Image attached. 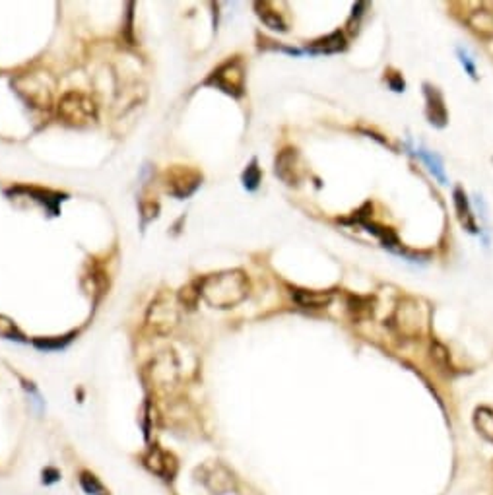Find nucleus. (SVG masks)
Masks as SVG:
<instances>
[{
	"label": "nucleus",
	"instance_id": "obj_1",
	"mask_svg": "<svg viewBox=\"0 0 493 495\" xmlns=\"http://www.w3.org/2000/svg\"><path fill=\"white\" fill-rule=\"evenodd\" d=\"M200 295L216 309H231L246 300L251 284L243 270H224L198 280Z\"/></svg>",
	"mask_w": 493,
	"mask_h": 495
},
{
	"label": "nucleus",
	"instance_id": "obj_2",
	"mask_svg": "<svg viewBox=\"0 0 493 495\" xmlns=\"http://www.w3.org/2000/svg\"><path fill=\"white\" fill-rule=\"evenodd\" d=\"M12 88L20 95L21 99L35 109H51L52 107V90L55 84L45 72H28L18 74L12 80Z\"/></svg>",
	"mask_w": 493,
	"mask_h": 495
},
{
	"label": "nucleus",
	"instance_id": "obj_3",
	"mask_svg": "<svg viewBox=\"0 0 493 495\" xmlns=\"http://www.w3.org/2000/svg\"><path fill=\"white\" fill-rule=\"evenodd\" d=\"M59 119L72 126H84L97 119V105L82 92H66L57 105Z\"/></svg>",
	"mask_w": 493,
	"mask_h": 495
},
{
	"label": "nucleus",
	"instance_id": "obj_4",
	"mask_svg": "<svg viewBox=\"0 0 493 495\" xmlns=\"http://www.w3.org/2000/svg\"><path fill=\"white\" fill-rule=\"evenodd\" d=\"M206 84L214 86L231 97H239L245 92V64L239 57H233L224 64H220L216 70L210 74Z\"/></svg>",
	"mask_w": 493,
	"mask_h": 495
},
{
	"label": "nucleus",
	"instance_id": "obj_5",
	"mask_svg": "<svg viewBox=\"0 0 493 495\" xmlns=\"http://www.w3.org/2000/svg\"><path fill=\"white\" fill-rule=\"evenodd\" d=\"M202 183V175L193 167L175 165L165 171V188L175 198H186Z\"/></svg>",
	"mask_w": 493,
	"mask_h": 495
},
{
	"label": "nucleus",
	"instance_id": "obj_6",
	"mask_svg": "<svg viewBox=\"0 0 493 495\" xmlns=\"http://www.w3.org/2000/svg\"><path fill=\"white\" fill-rule=\"evenodd\" d=\"M179 320V309H177V301L169 293H160L150 309H148V322L150 327H154L157 332H169L173 329L175 322Z\"/></svg>",
	"mask_w": 493,
	"mask_h": 495
},
{
	"label": "nucleus",
	"instance_id": "obj_7",
	"mask_svg": "<svg viewBox=\"0 0 493 495\" xmlns=\"http://www.w3.org/2000/svg\"><path fill=\"white\" fill-rule=\"evenodd\" d=\"M274 171L276 175L286 183V185H299L305 175H307V169H305V164L301 159V154H299L296 148H284L280 154L276 155V162H274Z\"/></svg>",
	"mask_w": 493,
	"mask_h": 495
},
{
	"label": "nucleus",
	"instance_id": "obj_8",
	"mask_svg": "<svg viewBox=\"0 0 493 495\" xmlns=\"http://www.w3.org/2000/svg\"><path fill=\"white\" fill-rule=\"evenodd\" d=\"M421 309L416 301L404 300L400 301V305L396 307L394 315H392L391 324L394 329H398L400 334L404 336H412V334H418L421 329Z\"/></svg>",
	"mask_w": 493,
	"mask_h": 495
},
{
	"label": "nucleus",
	"instance_id": "obj_9",
	"mask_svg": "<svg viewBox=\"0 0 493 495\" xmlns=\"http://www.w3.org/2000/svg\"><path fill=\"white\" fill-rule=\"evenodd\" d=\"M146 466L154 472V474L162 476L165 480H171L177 472V463L171 454H167L162 449H150V453L146 456Z\"/></svg>",
	"mask_w": 493,
	"mask_h": 495
},
{
	"label": "nucleus",
	"instance_id": "obj_10",
	"mask_svg": "<svg viewBox=\"0 0 493 495\" xmlns=\"http://www.w3.org/2000/svg\"><path fill=\"white\" fill-rule=\"evenodd\" d=\"M464 21L483 37L493 35V12L487 10L483 4H472V10L464 14Z\"/></svg>",
	"mask_w": 493,
	"mask_h": 495
},
{
	"label": "nucleus",
	"instance_id": "obj_11",
	"mask_svg": "<svg viewBox=\"0 0 493 495\" xmlns=\"http://www.w3.org/2000/svg\"><path fill=\"white\" fill-rule=\"evenodd\" d=\"M425 88V101H427V119L429 123L435 124V126H445L447 124V107H445V101H443V95L439 93L437 88H432V86H423Z\"/></svg>",
	"mask_w": 493,
	"mask_h": 495
},
{
	"label": "nucleus",
	"instance_id": "obj_12",
	"mask_svg": "<svg viewBox=\"0 0 493 495\" xmlns=\"http://www.w3.org/2000/svg\"><path fill=\"white\" fill-rule=\"evenodd\" d=\"M291 298L298 301L301 307L307 309H322L332 301V291H313V289H291Z\"/></svg>",
	"mask_w": 493,
	"mask_h": 495
},
{
	"label": "nucleus",
	"instance_id": "obj_13",
	"mask_svg": "<svg viewBox=\"0 0 493 495\" xmlns=\"http://www.w3.org/2000/svg\"><path fill=\"white\" fill-rule=\"evenodd\" d=\"M16 193H28L33 200H37L39 204H43V206L47 208L52 216H59V204L64 200V195L51 193V191H43V188H28V186H20V188H16Z\"/></svg>",
	"mask_w": 493,
	"mask_h": 495
},
{
	"label": "nucleus",
	"instance_id": "obj_14",
	"mask_svg": "<svg viewBox=\"0 0 493 495\" xmlns=\"http://www.w3.org/2000/svg\"><path fill=\"white\" fill-rule=\"evenodd\" d=\"M454 208H456V216H458L461 226H463L466 231L476 233L478 227H476V220H474L472 208H470V202H468V198H466V195H464L461 188L454 191Z\"/></svg>",
	"mask_w": 493,
	"mask_h": 495
},
{
	"label": "nucleus",
	"instance_id": "obj_15",
	"mask_svg": "<svg viewBox=\"0 0 493 495\" xmlns=\"http://www.w3.org/2000/svg\"><path fill=\"white\" fill-rule=\"evenodd\" d=\"M474 427L478 429V434L482 435L483 439L493 443V408L490 406L478 408L474 412Z\"/></svg>",
	"mask_w": 493,
	"mask_h": 495
},
{
	"label": "nucleus",
	"instance_id": "obj_16",
	"mask_svg": "<svg viewBox=\"0 0 493 495\" xmlns=\"http://www.w3.org/2000/svg\"><path fill=\"white\" fill-rule=\"evenodd\" d=\"M346 47V39H344V33L334 31L327 37H322L319 41L311 43V51L313 52H338Z\"/></svg>",
	"mask_w": 493,
	"mask_h": 495
},
{
	"label": "nucleus",
	"instance_id": "obj_17",
	"mask_svg": "<svg viewBox=\"0 0 493 495\" xmlns=\"http://www.w3.org/2000/svg\"><path fill=\"white\" fill-rule=\"evenodd\" d=\"M257 10H258V18L264 21L270 30L286 31V21H284V18H282V16H280V14H278V12L272 8V4H270V2H262V4L258 2Z\"/></svg>",
	"mask_w": 493,
	"mask_h": 495
},
{
	"label": "nucleus",
	"instance_id": "obj_18",
	"mask_svg": "<svg viewBox=\"0 0 493 495\" xmlns=\"http://www.w3.org/2000/svg\"><path fill=\"white\" fill-rule=\"evenodd\" d=\"M78 480H80V487H82L86 495H111L109 494V489L103 485L102 480L95 474H92V472H86V470H84Z\"/></svg>",
	"mask_w": 493,
	"mask_h": 495
},
{
	"label": "nucleus",
	"instance_id": "obj_19",
	"mask_svg": "<svg viewBox=\"0 0 493 495\" xmlns=\"http://www.w3.org/2000/svg\"><path fill=\"white\" fill-rule=\"evenodd\" d=\"M0 336L8 338V340L23 342V336H21V332L16 327V322L8 319V317H4V315H0Z\"/></svg>",
	"mask_w": 493,
	"mask_h": 495
},
{
	"label": "nucleus",
	"instance_id": "obj_20",
	"mask_svg": "<svg viewBox=\"0 0 493 495\" xmlns=\"http://www.w3.org/2000/svg\"><path fill=\"white\" fill-rule=\"evenodd\" d=\"M243 185H245L246 191H257L258 185H260V169H258L257 159H253L251 165L245 169V173H243Z\"/></svg>",
	"mask_w": 493,
	"mask_h": 495
},
{
	"label": "nucleus",
	"instance_id": "obj_21",
	"mask_svg": "<svg viewBox=\"0 0 493 495\" xmlns=\"http://www.w3.org/2000/svg\"><path fill=\"white\" fill-rule=\"evenodd\" d=\"M72 336H74V332L72 334H68V336H62V338H51V340H47V338H45V340H41V338H39V340H35L33 344H35L39 350H61V348H64L68 342L72 340Z\"/></svg>",
	"mask_w": 493,
	"mask_h": 495
},
{
	"label": "nucleus",
	"instance_id": "obj_22",
	"mask_svg": "<svg viewBox=\"0 0 493 495\" xmlns=\"http://www.w3.org/2000/svg\"><path fill=\"white\" fill-rule=\"evenodd\" d=\"M432 353H433V358H435V361H437L441 367H451L449 351H447V348L443 346L441 342H437V340L432 342Z\"/></svg>",
	"mask_w": 493,
	"mask_h": 495
},
{
	"label": "nucleus",
	"instance_id": "obj_23",
	"mask_svg": "<svg viewBox=\"0 0 493 495\" xmlns=\"http://www.w3.org/2000/svg\"><path fill=\"white\" fill-rule=\"evenodd\" d=\"M420 155L423 157V162L427 164L429 171H432L433 175H437V179L443 183V181H445V175H443V167H441V162H439V157H437V155L425 154V152H420Z\"/></svg>",
	"mask_w": 493,
	"mask_h": 495
},
{
	"label": "nucleus",
	"instance_id": "obj_24",
	"mask_svg": "<svg viewBox=\"0 0 493 495\" xmlns=\"http://www.w3.org/2000/svg\"><path fill=\"white\" fill-rule=\"evenodd\" d=\"M61 480V472L55 470V468H45L43 470V484H55Z\"/></svg>",
	"mask_w": 493,
	"mask_h": 495
},
{
	"label": "nucleus",
	"instance_id": "obj_25",
	"mask_svg": "<svg viewBox=\"0 0 493 495\" xmlns=\"http://www.w3.org/2000/svg\"><path fill=\"white\" fill-rule=\"evenodd\" d=\"M157 204L155 202H144L142 204V214H144V222H148V220H152V217L157 216Z\"/></svg>",
	"mask_w": 493,
	"mask_h": 495
},
{
	"label": "nucleus",
	"instance_id": "obj_26",
	"mask_svg": "<svg viewBox=\"0 0 493 495\" xmlns=\"http://www.w3.org/2000/svg\"><path fill=\"white\" fill-rule=\"evenodd\" d=\"M461 61H463V64L466 66V70H468V74H470L472 78H476V70H474V64L470 61H468V55H466V52L461 51Z\"/></svg>",
	"mask_w": 493,
	"mask_h": 495
}]
</instances>
